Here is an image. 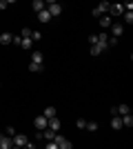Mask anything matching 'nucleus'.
Here are the masks:
<instances>
[{
  "label": "nucleus",
  "instance_id": "nucleus-15",
  "mask_svg": "<svg viewBox=\"0 0 133 149\" xmlns=\"http://www.w3.org/2000/svg\"><path fill=\"white\" fill-rule=\"evenodd\" d=\"M49 129H53V131H58L60 129V120H58V116H53V118H49V125H47Z\"/></svg>",
  "mask_w": 133,
  "mask_h": 149
},
{
  "label": "nucleus",
  "instance_id": "nucleus-18",
  "mask_svg": "<svg viewBox=\"0 0 133 149\" xmlns=\"http://www.w3.org/2000/svg\"><path fill=\"white\" fill-rule=\"evenodd\" d=\"M31 62H40L42 65V54L40 51H31Z\"/></svg>",
  "mask_w": 133,
  "mask_h": 149
},
{
  "label": "nucleus",
  "instance_id": "nucleus-29",
  "mask_svg": "<svg viewBox=\"0 0 133 149\" xmlns=\"http://www.w3.org/2000/svg\"><path fill=\"white\" fill-rule=\"evenodd\" d=\"M95 42H98V36H95V33H93V36H89V45H95Z\"/></svg>",
  "mask_w": 133,
  "mask_h": 149
},
{
  "label": "nucleus",
  "instance_id": "nucleus-32",
  "mask_svg": "<svg viewBox=\"0 0 133 149\" xmlns=\"http://www.w3.org/2000/svg\"><path fill=\"white\" fill-rule=\"evenodd\" d=\"M7 2H9V5H11V2H18V0H7Z\"/></svg>",
  "mask_w": 133,
  "mask_h": 149
},
{
  "label": "nucleus",
  "instance_id": "nucleus-25",
  "mask_svg": "<svg viewBox=\"0 0 133 149\" xmlns=\"http://www.w3.org/2000/svg\"><path fill=\"white\" fill-rule=\"evenodd\" d=\"M76 127H78V129H84V127H87V120H84V118H78L76 120Z\"/></svg>",
  "mask_w": 133,
  "mask_h": 149
},
{
  "label": "nucleus",
  "instance_id": "nucleus-17",
  "mask_svg": "<svg viewBox=\"0 0 133 149\" xmlns=\"http://www.w3.org/2000/svg\"><path fill=\"white\" fill-rule=\"evenodd\" d=\"M20 47H22V49H31V47H33V40H31V38H22Z\"/></svg>",
  "mask_w": 133,
  "mask_h": 149
},
{
  "label": "nucleus",
  "instance_id": "nucleus-10",
  "mask_svg": "<svg viewBox=\"0 0 133 149\" xmlns=\"http://www.w3.org/2000/svg\"><path fill=\"white\" fill-rule=\"evenodd\" d=\"M100 27L102 29H109V27H111V16H109V13H102L100 16Z\"/></svg>",
  "mask_w": 133,
  "mask_h": 149
},
{
  "label": "nucleus",
  "instance_id": "nucleus-22",
  "mask_svg": "<svg viewBox=\"0 0 133 149\" xmlns=\"http://www.w3.org/2000/svg\"><path fill=\"white\" fill-rule=\"evenodd\" d=\"M42 116H47V118H53V116H56V109H53V107H47Z\"/></svg>",
  "mask_w": 133,
  "mask_h": 149
},
{
  "label": "nucleus",
  "instance_id": "nucleus-33",
  "mask_svg": "<svg viewBox=\"0 0 133 149\" xmlns=\"http://www.w3.org/2000/svg\"><path fill=\"white\" fill-rule=\"evenodd\" d=\"M0 87H2V85H0Z\"/></svg>",
  "mask_w": 133,
  "mask_h": 149
},
{
  "label": "nucleus",
  "instance_id": "nucleus-9",
  "mask_svg": "<svg viewBox=\"0 0 133 149\" xmlns=\"http://www.w3.org/2000/svg\"><path fill=\"white\" fill-rule=\"evenodd\" d=\"M111 33H113L115 38L122 36V33H124V25H122V22H113V25H111Z\"/></svg>",
  "mask_w": 133,
  "mask_h": 149
},
{
  "label": "nucleus",
  "instance_id": "nucleus-20",
  "mask_svg": "<svg viewBox=\"0 0 133 149\" xmlns=\"http://www.w3.org/2000/svg\"><path fill=\"white\" fill-rule=\"evenodd\" d=\"M11 33H2V36H0V45H9V42H11Z\"/></svg>",
  "mask_w": 133,
  "mask_h": 149
},
{
  "label": "nucleus",
  "instance_id": "nucleus-27",
  "mask_svg": "<svg viewBox=\"0 0 133 149\" xmlns=\"http://www.w3.org/2000/svg\"><path fill=\"white\" fill-rule=\"evenodd\" d=\"M11 42L16 45V47H20V42H22V36H13V38H11Z\"/></svg>",
  "mask_w": 133,
  "mask_h": 149
},
{
  "label": "nucleus",
  "instance_id": "nucleus-5",
  "mask_svg": "<svg viewBox=\"0 0 133 149\" xmlns=\"http://www.w3.org/2000/svg\"><path fill=\"white\" fill-rule=\"evenodd\" d=\"M47 11L51 13V18H56V16L62 13V7L58 5V2H49V5H47Z\"/></svg>",
  "mask_w": 133,
  "mask_h": 149
},
{
  "label": "nucleus",
  "instance_id": "nucleus-14",
  "mask_svg": "<svg viewBox=\"0 0 133 149\" xmlns=\"http://www.w3.org/2000/svg\"><path fill=\"white\" fill-rule=\"evenodd\" d=\"M120 118H122V127H133V116L131 113H124Z\"/></svg>",
  "mask_w": 133,
  "mask_h": 149
},
{
  "label": "nucleus",
  "instance_id": "nucleus-26",
  "mask_svg": "<svg viewBox=\"0 0 133 149\" xmlns=\"http://www.w3.org/2000/svg\"><path fill=\"white\" fill-rule=\"evenodd\" d=\"M20 36H22V38H29V36H31V29H29V27H22V33H20Z\"/></svg>",
  "mask_w": 133,
  "mask_h": 149
},
{
  "label": "nucleus",
  "instance_id": "nucleus-21",
  "mask_svg": "<svg viewBox=\"0 0 133 149\" xmlns=\"http://www.w3.org/2000/svg\"><path fill=\"white\" fill-rule=\"evenodd\" d=\"M84 129L93 134V131H98V123H95V120H91V123H87V127H84Z\"/></svg>",
  "mask_w": 133,
  "mask_h": 149
},
{
  "label": "nucleus",
  "instance_id": "nucleus-8",
  "mask_svg": "<svg viewBox=\"0 0 133 149\" xmlns=\"http://www.w3.org/2000/svg\"><path fill=\"white\" fill-rule=\"evenodd\" d=\"M109 11L113 13V16H122V13H124V5H122V2H115V5L109 7Z\"/></svg>",
  "mask_w": 133,
  "mask_h": 149
},
{
  "label": "nucleus",
  "instance_id": "nucleus-31",
  "mask_svg": "<svg viewBox=\"0 0 133 149\" xmlns=\"http://www.w3.org/2000/svg\"><path fill=\"white\" fill-rule=\"evenodd\" d=\"M44 2H47V5H49V2H58V0H44Z\"/></svg>",
  "mask_w": 133,
  "mask_h": 149
},
{
  "label": "nucleus",
  "instance_id": "nucleus-23",
  "mask_svg": "<svg viewBox=\"0 0 133 149\" xmlns=\"http://www.w3.org/2000/svg\"><path fill=\"white\" fill-rule=\"evenodd\" d=\"M29 38H31L33 42H38L40 38H42V33H40V31H31V36H29Z\"/></svg>",
  "mask_w": 133,
  "mask_h": 149
},
{
  "label": "nucleus",
  "instance_id": "nucleus-19",
  "mask_svg": "<svg viewBox=\"0 0 133 149\" xmlns=\"http://www.w3.org/2000/svg\"><path fill=\"white\" fill-rule=\"evenodd\" d=\"M29 71L38 74V71H42V65H40V62H31V65H29Z\"/></svg>",
  "mask_w": 133,
  "mask_h": 149
},
{
  "label": "nucleus",
  "instance_id": "nucleus-13",
  "mask_svg": "<svg viewBox=\"0 0 133 149\" xmlns=\"http://www.w3.org/2000/svg\"><path fill=\"white\" fill-rule=\"evenodd\" d=\"M31 7H33V11L38 13V11H42L44 7H47V2H44V0H33V2H31Z\"/></svg>",
  "mask_w": 133,
  "mask_h": 149
},
{
  "label": "nucleus",
  "instance_id": "nucleus-4",
  "mask_svg": "<svg viewBox=\"0 0 133 149\" xmlns=\"http://www.w3.org/2000/svg\"><path fill=\"white\" fill-rule=\"evenodd\" d=\"M27 140H29V138H27L25 134H13V136H11L13 147H25V145H27Z\"/></svg>",
  "mask_w": 133,
  "mask_h": 149
},
{
  "label": "nucleus",
  "instance_id": "nucleus-7",
  "mask_svg": "<svg viewBox=\"0 0 133 149\" xmlns=\"http://www.w3.org/2000/svg\"><path fill=\"white\" fill-rule=\"evenodd\" d=\"M9 147H13L11 136H7V134H0V149H9Z\"/></svg>",
  "mask_w": 133,
  "mask_h": 149
},
{
  "label": "nucleus",
  "instance_id": "nucleus-3",
  "mask_svg": "<svg viewBox=\"0 0 133 149\" xmlns=\"http://www.w3.org/2000/svg\"><path fill=\"white\" fill-rule=\"evenodd\" d=\"M53 140L58 143V147H60V149H71V147H73V145H71V140H67L64 136H60L58 131H56V136H53Z\"/></svg>",
  "mask_w": 133,
  "mask_h": 149
},
{
  "label": "nucleus",
  "instance_id": "nucleus-12",
  "mask_svg": "<svg viewBox=\"0 0 133 149\" xmlns=\"http://www.w3.org/2000/svg\"><path fill=\"white\" fill-rule=\"evenodd\" d=\"M38 20H40V22H49V20H51V13L47 11V7H44L42 11H38Z\"/></svg>",
  "mask_w": 133,
  "mask_h": 149
},
{
  "label": "nucleus",
  "instance_id": "nucleus-2",
  "mask_svg": "<svg viewBox=\"0 0 133 149\" xmlns=\"http://www.w3.org/2000/svg\"><path fill=\"white\" fill-rule=\"evenodd\" d=\"M47 125H49V118H47V116H42V113L33 118V127H36V129H38V131H42L44 127H47Z\"/></svg>",
  "mask_w": 133,
  "mask_h": 149
},
{
  "label": "nucleus",
  "instance_id": "nucleus-28",
  "mask_svg": "<svg viewBox=\"0 0 133 149\" xmlns=\"http://www.w3.org/2000/svg\"><path fill=\"white\" fill-rule=\"evenodd\" d=\"M47 149H58V143L56 140H49V143H47Z\"/></svg>",
  "mask_w": 133,
  "mask_h": 149
},
{
  "label": "nucleus",
  "instance_id": "nucleus-6",
  "mask_svg": "<svg viewBox=\"0 0 133 149\" xmlns=\"http://www.w3.org/2000/svg\"><path fill=\"white\" fill-rule=\"evenodd\" d=\"M107 49H109V47H107V45H102V42L91 45V54H93V56H100V54H104Z\"/></svg>",
  "mask_w": 133,
  "mask_h": 149
},
{
  "label": "nucleus",
  "instance_id": "nucleus-30",
  "mask_svg": "<svg viewBox=\"0 0 133 149\" xmlns=\"http://www.w3.org/2000/svg\"><path fill=\"white\" fill-rule=\"evenodd\" d=\"M7 5H9L7 0H0V9H7Z\"/></svg>",
  "mask_w": 133,
  "mask_h": 149
},
{
  "label": "nucleus",
  "instance_id": "nucleus-24",
  "mask_svg": "<svg viewBox=\"0 0 133 149\" xmlns=\"http://www.w3.org/2000/svg\"><path fill=\"white\" fill-rule=\"evenodd\" d=\"M122 5H124V11H133V0H124Z\"/></svg>",
  "mask_w": 133,
  "mask_h": 149
},
{
  "label": "nucleus",
  "instance_id": "nucleus-11",
  "mask_svg": "<svg viewBox=\"0 0 133 149\" xmlns=\"http://www.w3.org/2000/svg\"><path fill=\"white\" fill-rule=\"evenodd\" d=\"M111 127H113V129H122V118L118 116V113L111 116Z\"/></svg>",
  "mask_w": 133,
  "mask_h": 149
},
{
  "label": "nucleus",
  "instance_id": "nucleus-1",
  "mask_svg": "<svg viewBox=\"0 0 133 149\" xmlns=\"http://www.w3.org/2000/svg\"><path fill=\"white\" fill-rule=\"evenodd\" d=\"M109 7H111V5H109L107 0H102L98 7H93V16H95V18H100L102 13H109Z\"/></svg>",
  "mask_w": 133,
  "mask_h": 149
},
{
  "label": "nucleus",
  "instance_id": "nucleus-16",
  "mask_svg": "<svg viewBox=\"0 0 133 149\" xmlns=\"http://www.w3.org/2000/svg\"><path fill=\"white\" fill-rule=\"evenodd\" d=\"M122 18H124V25H133V11H124Z\"/></svg>",
  "mask_w": 133,
  "mask_h": 149
}]
</instances>
